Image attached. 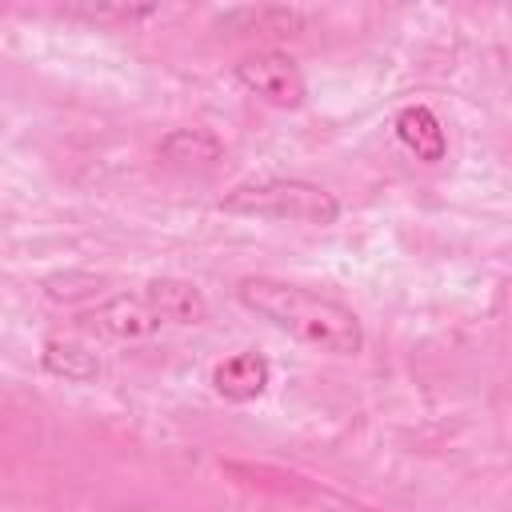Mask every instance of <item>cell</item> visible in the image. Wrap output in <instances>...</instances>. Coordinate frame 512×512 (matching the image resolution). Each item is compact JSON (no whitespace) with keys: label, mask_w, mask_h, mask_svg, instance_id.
Segmentation results:
<instances>
[{"label":"cell","mask_w":512,"mask_h":512,"mask_svg":"<svg viewBox=\"0 0 512 512\" xmlns=\"http://www.w3.org/2000/svg\"><path fill=\"white\" fill-rule=\"evenodd\" d=\"M236 300L268 320L276 332L292 336L304 348H316L324 356H360L364 352V324L360 316L316 288H300L276 276H240L236 280Z\"/></svg>","instance_id":"obj_1"},{"label":"cell","mask_w":512,"mask_h":512,"mask_svg":"<svg viewBox=\"0 0 512 512\" xmlns=\"http://www.w3.org/2000/svg\"><path fill=\"white\" fill-rule=\"evenodd\" d=\"M220 212L248 216V220H272V224H312L328 228L340 220V200L304 176H260L244 180L232 192L220 196Z\"/></svg>","instance_id":"obj_2"},{"label":"cell","mask_w":512,"mask_h":512,"mask_svg":"<svg viewBox=\"0 0 512 512\" xmlns=\"http://www.w3.org/2000/svg\"><path fill=\"white\" fill-rule=\"evenodd\" d=\"M72 324L80 332H92L96 340H144L168 324V312L160 304L156 284L148 280L136 292H116V296L76 312Z\"/></svg>","instance_id":"obj_3"},{"label":"cell","mask_w":512,"mask_h":512,"mask_svg":"<svg viewBox=\"0 0 512 512\" xmlns=\"http://www.w3.org/2000/svg\"><path fill=\"white\" fill-rule=\"evenodd\" d=\"M236 84L244 92L260 96L264 104L284 108V112L300 108L304 96H308V80H304L300 64L288 52H280V48H256V52H248L236 64Z\"/></svg>","instance_id":"obj_4"},{"label":"cell","mask_w":512,"mask_h":512,"mask_svg":"<svg viewBox=\"0 0 512 512\" xmlns=\"http://www.w3.org/2000/svg\"><path fill=\"white\" fill-rule=\"evenodd\" d=\"M392 132L420 164H440L448 156V132L428 104H404L392 116Z\"/></svg>","instance_id":"obj_5"},{"label":"cell","mask_w":512,"mask_h":512,"mask_svg":"<svg viewBox=\"0 0 512 512\" xmlns=\"http://www.w3.org/2000/svg\"><path fill=\"white\" fill-rule=\"evenodd\" d=\"M272 384V364L260 352H232L212 368V388L216 396L232 400V404H248L256 396H264V388Z\"/></svg>","instance_id":"obj_6"},{"label":"cell","mask_w":512,"mask_h":512,"mask_svg":"<svg viewBox=\"0 0 512 512\" xmlns=\"http://www.w3.org/2000/svg\"><path fill=\"white\" fill-rule=\"evenodd\" d=\"M40 364L44 372L60 376V380H72V384H88L100 376V356L80 344V340H64V336H48L44 348H40Z\"/></svg>","instance_id":"obj_7"},{"label":"cell","mask_w":512,"mask_h":512,"mask_svg":"<svg viewBox=\"0 0 512 512\" xmlns=\"http://www.w3.org/2000/svg\"><path fill=\"white\" fill-rule=\"evenodd\" d=\"M160 156L168 164H216L220 140L208 128H176L160 140Z\"/></svg>","instance_id":"obj_8"},{"label":"cell","mask_w":512,"mask_h":512,"mask_svg":"<svg viewBox=\"0 0 512 512\" xmlns=\"http://www.w3.org/2000/svg\"><path fill=\"white\" fill-rule=\"evenodd\" d=\"M60 12L76 20H92V24H136V20L156 16L160 8L152 4H64Z\"/></svg>","instance_id":"obj_9"}]
</instances>
